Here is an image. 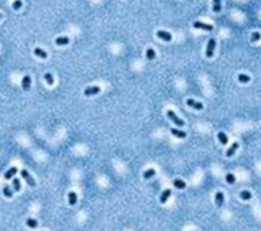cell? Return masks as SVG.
Masks as SVG:
<instances>
[{
    "label": "cell",
    "mask_w": 261,
    "mask_h": 231,
    "mask_svg": "<svg viewBox=\"0 0 261 231\" xmlns=\"http://www.w3.org/2000/svg\"><path fill=\"white\" fill-rule=\"evenodd\" d=\"M16 172H17V168H16V167H12V168H10V169H7V172L4 174V178H6V180H10V178H13V177H14V174H16Z\"/></svg>",
    "instance_id": "obj_12"
},
{
    "label": "cell",
    "mask_w": 261,
    "mask_h": 231,
    "mask_svg": "<svg viewBox=\"0 0 261 231\" xmlns=\"http://www.w3.org/2000/svg\"><path fill=\"white\" fill-rule=\"evenodd\" d=\"M99 92H101V88H99V86H89V88H86V89L83 90L85 96H93V95H98Z\"/></svg>",
    "instance_id": "obj_5"
},
{
    "label": "cell",
    "mask_w": 261,
    "mask_h": 231,
    "mask_svg": "<svg viewBox=\"0 0 261 231\" xmlns=\"http://www.w3.org/2000/svg\"><path fill=\"white\" fill-rule=\"evenodd\" d=\"M192 26H194L195 29H202V30H212V29H214L212 25H207V23H202V22H199V20L194 22Z\"/></svg>",
    "instance_id": "obj_4"
},
{
    "label": "cell",
    "mask_w": 261,
    "mask_h": 231,
    "mask_svg": "<svg viewBox=\"0 0 261 231\" xmlns=\"http://www.w3.org/2000/svg\"><path fill=\"white\" fill-rule=\"evenodd\" d=\"M238 147H240V144H238V142H234V144L229 147V149L227 151V156H228V158H229V156H232V155H234V152L238 149Z\"/></svg>",
    "instance_id": "obj_13"
},
{
    "label": "cell",
    "mask_w": 261,
    "mask_h": 231,
    "mask_svg": "<svg viewBox=\"0 0 261 231\" xmlns=\"http://www.w3.org/2000/svg\"><path fill=\"white\" fill-rule=\"evenodd\" d=\"M166 115H168V118H169V119H171V121H172V122H174V123H175L177 126L182 128V126L185 125V122H184V121H182L181 118H178V116H177V114H175L174 111H171V109H169V111L166 112Z\"/></svg>",
    "instance_id": "obj_1"
},
{
    "label": "cell",
    "mask_w": 261,
    "mask_h": 231,
    "mask_svg": "<svg viewBox=\"0 0 261 231\" xmlns=\"http://www.w3.org/2000/svg\"><path fill=\"white\" fill-rule=\"evenodd\" d=\"M0 19H1V13H0Z\"/></svg>",
    "instance_id": "obj_31"
},
{
    "label": "cell",
    "mask_w": 261,
    "mask_h": 231,
    "mask_svg": "<svg viewBox=\"0 0 261 231\" xmlns=\"http://www.w3.org/2000/svg\"><path fill=\"white\" fill-rule=\"evenodd\" d=\"M225 181H227L228 184H234V182H235L234 174H227V175H225Z\"/></svg>",
    "instance_id": "obj_27"
},
{
    "label": "cell",
    "mask_w": 261,
    "mask_h": 231,
    "mask_svg": "<svg viewBox=\"0 0 261 231\" xmlns=\"http://www.w3.org/2000/svg\"><path fill=\"white\" fill-rule=\"evenodd\" d=\"M214 50H215V39L211 38L207 43V50H205V56L208 59H211L214 56Z\"/></svg>",
    "instance_id": "obj_2"
},
{
    "label": "cell",
    "mask_w": 261,
    "mask_h": 231,
    "mask_svg": "<svg viewBox=\"0 0 261 231\" xmlns=\"http://www.w3.org/2000/svg\"><path fill=\"white\" fill-rule=\"evenodd\" d=\"M174 187L178 188V190H184V188H185V182H184L182 180H175V181H174Z\"/></svg>",
    "instance_id": "obj_19"
},
{
    "label": "cell",
    "mask_w": 261,
    "mask_h": 231,
    "mask_svg": "<svg viewBox=\"0 0 261 231\" xmlns=\"http://www.w3.org/2000/svg\"><path fill=\"white\" fill-rule=\"evenodd\" d=\"M12 185H13V190H14V191H20V181H19L17 178L13 180V184H12Z\"/></svg>",
    "instance_id": "obj_28"
},
{
    "label": "cell",
    "mask_w": 261,
    "mask_h": 231,
    "mask_svg": "<svg viewBox=\"0 0 261 231\" xmlns=\"http://www.w3.org/2000/svg\"><path fill=\"white\" fill-rule=\"evenodd\" d=\"M212 10H214V13H220L221 12V0H214Z\"/></svg>",
    "instance_id": "obj_20"
},
{
    "label": "cell",
    "mask_w": 261,
    "mask_h": 231,
    "mask_svg": "<svg viewBox=\"0 0 261 231\" xmlns=\"http://www.w3.org/2000/svg\"><path fill=\"white\" fill-rule=\"evenodd\" d=\"M186 105L191 106V108H194V109H197V111H201V109L204 108V105H202L201 102H197V101H194V99H186Z\"/></svg>",
    "instance_id": "obj_6"
},
{
    "label": "cell",
    "mask_w": 261,
    "mask_h": 231,
    "mask_svg": "<svg viewBox=\"0 0 261 231\" xmlns=\"http://www.w3.org/2000/svg\"><path fill=\"white\" fill-rule=\"evenodd\" d=\"M260 39H261V35L258 32H254V33L251 35V40H253V42H258Z\"/></svg>",
    "instance_id": "obj_30"
},
{
    "label": "cell",
    "mask_w": 261,
    "mask_h": 231,
    "mask_svg": "<svg viewBox=\"0 0 261 231\" xmlns=\"http://www.w3.org/2000/svg\"><path fill=\"white\" fill-rule=\"evenodd\" d=\"M30 83H32V80H30V76L29 75H26V76H23L22 79V88H23V90H29L30 89Z\"/></svg>",
    "instance_id": "obj_9"
},
{
    "label": "cell",
    "mask_w": 261,
    "mask_h": 231,
    "mask_svg": "<svg viewBox=\"0 0 261 231\" xmlns=\"http://www.w3.org/2000/svg\"><path fill=\"white\" fill-rule=\"evenodd\" d=\"M171 134L177 138H181V139H185L186 138V132L185 131H181V129H177V128H172L171 129Z\"/></svg>",
    "instance_id": "obj_8"
},
{
    "label": "cell",
    "mask_w": 261,
    "mask_h": 231,
    "mask_svg": "<svg viewBox=\"0 0 261 231\" xmlns=\"http://www.w3.org/2000/svg\"><path fill=\"white\" fill-rule=\"evenodd\" d=\"M238 80H240L241 83H248V82H250V76H248V75H244V73H240V75H238Z\"/></svg>",
    "instance_id": "obj_25"
},
{
    "label": "cell",
    "mask_w": 261,
    "mask_h": 231,
    "mask_svg": "<svg viewBox=\"0 0 261 231\" xmlns=\"http://www.w3.org/2000/svg\"><path fill=\"white\" fill-rule=\"evenodd\" d=\"M68 199H69V205H75V204L77 202V195H76L73 191H71V193L68 194Z\"/></svg>",
    "instance_id": "obj_16"
},
{
    "label": "cell",
    "mask_w": 261,
    "mask_h": 231,
    "mask_svg": "<svg viewBox=\"0 0 261 231\" xmlns=\"http://www.w3.org/2000/svg\"><path fill=\"white\" fill-rule=\"evenodd\" d=\"M26 224H27V227H30V228H36L37 227V221L33 220V218H27V220H26Z\"/></svg>",
    "instance_id": "obj_26"
},
{
    "label": "cell",
    "mask_w": 261,
    "mask_h": 231,
    "mask_svg": "<svg viewBox=\"0 0 261 231\" xmlns=\"http://www.w3.org/2000/svg\"><path fill=\"white\" fill-rule=\"evenodd\" d=\"M20 175L23 177V180H25V181H26V182H27V184H29L30 187H36V182H35V180H33V178L30 177V174H29V172H27L26 169H22Z\"/></svg>",
    "instance_id": "obj_3"
},
{
    "label": "cell",
    "mask_w": 261,
    "mask_h": 231,
    "mask_svg": "<svg viewBox=\"0 0 261 231\" xmlns=\"http://www.w3.org/2000/svg\"><path fill=\"white\" fill-rule=\"evenodd\" d=\"M240 197H241V199H245V201H248V199H251V193L250 191H241L240 193Z\"/></svg>",
    "instance_id": "obj_23"
},
{
    "label": "cell",
    "mask_w": 261,
    "mask_h": 231,
    "mask_svg": "<svg viewBox=\"0 0 261 231\" xmlns=\"http://www.w3.org/2000/svg\"><path fill=\"white\" fill-rule=\"evenodd\" d=\"M156 36L159 39H162V40H165V42H171V40H172L171 33H168V32H165V30H158V32H156Z\"/></svg>",
    "instance_id": "obj_7"
},
{
    "label": "cell",
    "mask_w": 261,
    "mask_h": 231,
    "mask_svg": "<svg viewBox=\"0 0 261 231\" xmlns=\"http://www.w3.org/2000/svg\"><path fill=\"white\" fill-rule=\"evenodd\" d=\"M217 136H218V141H220V142H221L223 145L228 144V136H227V135H225L224 132H218V135H217Z\"/></svg>",
    "instance_id": "obj_17"
},
{
    "label": "cell",
    "mask_w": 261,
    "mask_h": 231,
    "mask_svg": "<svg viewBox=\"0 0 261 231\" xmlns=\"http://www.w3.org/2000/svg\"><path fill=\"white\" fill-rule=\"evenodd\" d=\"M215 204H217L218 208H221L224 205V194L221 193V191H218V193L215 194Z\"/></svg>",
    "instance_id": "obj_10"
},
{
    "label": "cell",
    "mask_w": 261,
    "mask_h": 231,
    "mask_svg": "<svg viewBox=\"0 0 261 231\" xmlns=\"http://www.w3.org/2000/svg\"><path fill=\"white\" fill-rule=\"evenodd\" d=\"M147 59L148 60H153L155 59V50L152 47H148L147 49Z\"/></svg>",
    "instance_id": "obj_22"
},
{
    "label": "cell",
    "mask_w": 261,
    "mask_h": 231,
    "mask_svg": "<svg viewBox=\"0 0 261 231\" xmlns=\"http://www.w3.org/2000/svg\"><path fill=\"white\" fill-rule=\"evenodd\" d=\"M12 7H13V10H19V9L22 7V1H20V0H14L13 4H12Z\"/></svg>",
    "instance_id": "obj_29"
},
{
    "label": "cell",
    "mask_w": 261,
    "mask_h": 231,
    "mask_svg": "<svg viewBox=\"0 0 261 231\" xmlns=\"http://www.w3.org/2000/svg\"><path fill=\"white\" fill-rule=\"evenodd\" d=\"M55 43H56L58 46H65V45L69 43V38H68V36H59V38H56Z\"/></svg>",
    "instance_id": "obj_11"
},
{
    "label": "cell",
    "mask_w": 261,
    "mask_h": 231,
    "mask_svg": "<svg viewBox=\"0 0 261 231\" xmlns=\"http://www.w3.org/2000/svg\"><path fill=\"white\" fill-rule=\"evenodd\" d=\"M45 80H46V83L47 85H53L55 83V79H53V76H52V73H45Z\"/></svg>",
    "instance_id": "obj_24"
},
{
    "label": "cell",
    "mask_w": 261,
    "mask_h": 231,
    "mask_svg": "<svg viewBox=\"0 0 261 231\" xmlns=\"http://www.w3.org/2000/svg\"><path fill=\"white\" fill-rule=\"evenodd\" d=\"M155 174H156L155 169H153V168H149V169H147V171L144 172V178H145V180H149V178H152Z\"/></svg>",
    "instance_id": "obj_18"
},
{
    "label": "cell",
    "mask_w": 261,
    "mask_h": 231,
    "mask_svg": "<svg viewBox=\"0 0 261 231\" xmlns=\"http://www.w3.org/2000/svg\"><path fill=\"white\" fill-rule=\"evenodd\" d=\"M3 194H4V197H7V198H12V197H13V190H12L9 185H6V187L3 188Z\"/></svg>",
    "instance_id": "obj_21"
},
{
    "label": "cell",
    "mask_w": 261,
    "mask_h": 231,
    "mask_svg": "<svg viewBox=\"0 0 261 231\" xmlns=\"http://www.w3.org/2000/svg\"><path fill=\"white\" fill-rule=\"evenodd\" d=\"M169 195H171V190H165V191H162L161 197H159V201H161L162 204H165V202H166V199L169 198Z\"/></svg>",
    "instance_id": "obj_15"
},
{
    "label": "cell",
    "mask_w": 261,
    "mask_h": 231,
    "mask_svg": "<svg viewBox=\"0 0 261 231\" xmlns=\"http://www.w3.org/2000/svg\"><path fill=\"white\" fill-rule=\"evenodd\" d=\"M35 55L37 58H40V59H46L47 58V53L43 49H40V47H35Z\"/></svg>",
    "instance_id": "obj_14"
}]
</instances>
